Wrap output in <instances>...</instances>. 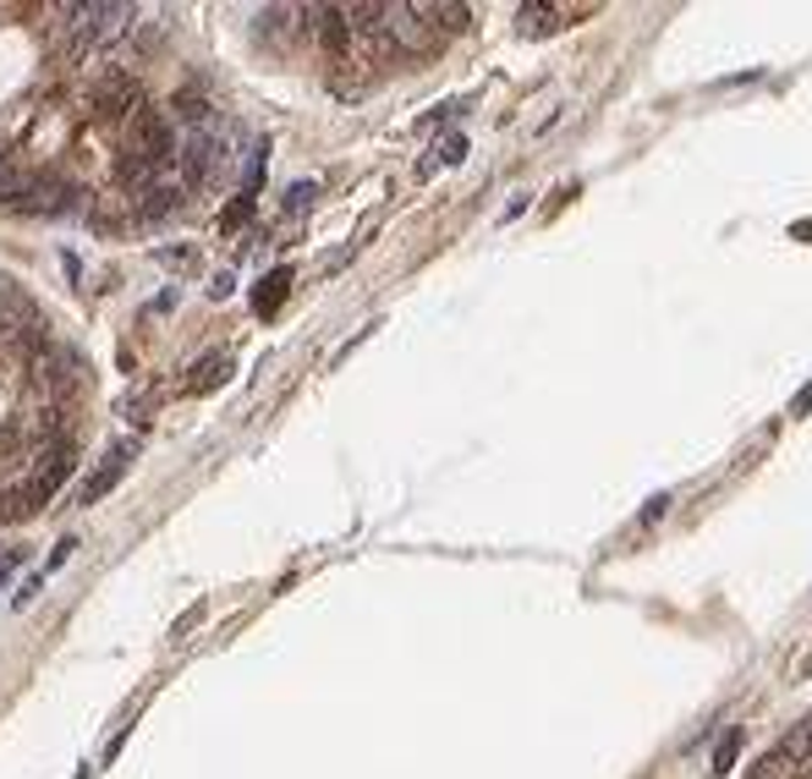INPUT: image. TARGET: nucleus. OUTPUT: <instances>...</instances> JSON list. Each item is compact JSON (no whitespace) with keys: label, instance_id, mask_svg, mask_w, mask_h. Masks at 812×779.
Masks as SVG:
<instances>
[{"label":"nucleus","instance_id":"obj_21","mask_svg":"<svg viewBox=\"0 0 812 779\" xmlns=\"http://www.w3.org/2000/svg\"><path fill=\"white\" fill-rule=\"evenodd\" d=\"M664 505H669V494H658V499H648V510H643V522H658V516H664Z\"/></svg>","mask_w":812,"mask_h":779},{"label":"nucleus","instance_id":"obj_4","mask_svg":"<svg viewBox=\"0 0 812 779\" xmlns=\"http://www.w3.org/2000/svg\"><path fill=\"white\" fill-rule=\"evenodd\" d=\"M77 187H66V181H55V176H33V187L22 192V214H72L77 209Z\"/></svg>","mask_w":812,"mask_h":779},{"label":"nucleus","instance_id":"obj_18","mask_svg":"<svg viewBox=\"0 0 812 779\" xmlns=\"http://www.w3.org/2000/svg\"><path fill=\"white\" fill-rule=\"evenodd\" d=\"M203 621V604H192V610H187V615H181V621L170 625V636H181V631H192V625Z\"/></svg>","mask_w":812,"mask_h":779},{"label":"nucleus","instance_id":"obj_10","mask_svg":"<svg viewBox=\"0 0 812 779\" xmlns=\"http://www.w3.org/2000/svg\"><path fill=\"white\" fill-rule=\"evenodd\" d=\"M231 379V357L220 351V357H203L198 368H192V390H214V385H225Z\"/></svg>","mask_w":812,"mask_h":779},{"label":"nucleus","instance_id":"obj_7","mask_svg":"<svg viewBox=\"0 0 812 779\" xmlns=\"http://www.w3.org/2000/svg\"><path fill=\"white\" fill-rule=\"evenodd\" d=\"M138 116V83L127 77V72H110L99 88H94V116L99 122H116V116Z\"/></svg>","mask_w":812,"mask_h":779},{"label":"nucleus","instance_id":"obj_8","mask_svg":"<svg viewBox=\"0 0 812 779\" xmlns=\"http://www.w3.org/2000/svg\"><path fill=\"white\" fill-rule=\"evenodd\" d=\"M286 292H292V270H270V275L259 281V292H253V308L270 318V313L286 303Z\"/></svg>","mask_w":812,"mask_h":779},{"label":"nucleus","instance_id":"obj_22","mask_svg":"<svg viewBox=\"0 0 812 779\" xmlns=\"http://www.w3.org/2000/svg\"><path fill=\"white\" fill-rule=\"evenodd\" d=\"M812 407V385H802V390H797V401H791V412H808Z\"/></svg>","mask_w":812,"mask_h":779},{"label":"nucleus","instance_id":"obj_2","mask_svg":"<svg viewBox=\"0 0 812 779\" xmlns=\"http://www.w3.org/2000/svg\"><path fill=\"white\" fill-rule=\"evenodd\" d=\"M181 181L187 187H203V181H214V170L225 165V138L214 133V127H203V133H192L187 144H181Z\"/></svg>","mask_w":812,"mask_h":779},{"label":"nucleus","instance_id":"obj_9","mask_svg":"<svg viewBox=\"0 0 812 779\" xmlns=\"http://www.w3.org/2000/svg\"><path fill=\"white\" fill-rule=\"evenodd\" d=\"M176 203H181V187H149V192H138V214L144 220H165Z\"/></svg>","mask_w":812,"mask_h":779},{"label":"nucleus","instance_id":"obj_5","mask_svg":"<svg viewBox=\"0 0 812 779\" xmlns=\"http://www.w3.org/2000/svg\"><path fill=\"white\" fill-rule=\"evenodd\" d=\"M127 467H133V445H116V451H105V462L88 472L83 483H77V505H99L122 477H127Z\"/></svg>","mask_w":812,"mask_h":779},{"label":"nucleus","instance_id":"obj_1","mask_svg":"<svg viewBox=\"0 0 812 779\" xmlns=\"http://www.w3.org/2000/svg\"><path fill=\"white\" fill-rule=\"evenodd\" d=\"M61 17L72 22V33L83 39V44H105V39H122L127 28H133V6H122V0H94V6H61Z\"/></svg>","mask_w":812,"mask_h":779},{"label":"nucleus","instance_id":"obj_19","mask_svg":"<svg viewBox=\"0 0 812 779\" xmlns=\"http://www.w3.org/2000/svg\"><path fill=\"white\" fill-rule=\"evenodd\" d=\"M17 560H22V549H0V588H6V577H11Z\"/></svg>","mask_w":812,"mask_h":779},{"label":"nucleus","instance_id":"obj_12","mask_svg":"<svg viewBox=\"0 0 812 779\" xmlns=\"http://www.w3.org/2000/svg\"><path fill=\"white\" fill-rule=\"evenodd\" d=\"M423 17H434L445 33H456V28H467V6H423Z\"/></svg>","mask_w":812,"mask_h":779},{"label":"nucleus","instance_id":"obj_15","mask_svg":"<svg viewBox=\"0 0 812 779\" xmlns=\"http://www.w3.org/2000/svg\"><path fill=\"white\" fill-rule=\"evenodd\" d=\"M467 159V138H445L440 144V165H462Z\"/></svg>","mask_w":812,"mask_h":779},{"label":"nucleus","instance_id":"obj_14","mask_svg":"<svg viewBox=\"0 0 812 779\" xmlns=\"http://www.w3.org/2000/svg\"><path fill=\"white\" fill-rule=\"evenodd\" d=\"M314 198H319V187H314V181H297V187L286 192V209L303 214V209H314Z\"/></svg>","mask_w":812,"mask_h":779},{"label":"nucleus","instance_id":"obj_20","mask_svg":"<svg viewBox=\"0 0 812 779\" xmlns=\"http://www.w3.org/2000/svg\"><path fill=\"white\" fill-rule=\"evenodd\" d=\"M209 297H214V303H225V297H231V275H214V286H209Z\"/></svg>","mask_w":812,"mask_h":779},{"label":"nucleus","instance_id":"obj_17","mask_svg":"<svg viewBox=\"0 0 812 779\" xmlns=\"http://www.w3.org/2000/svg\"><path fill=\"white\" fill-rule=\"evenodd\" d=\"M39 593H44V571H39V577H28V582H22V593H17V604H33V599H39Z\"/></svg>","mask_w":812,"mask_h":779},{"label":"nucleus","instance_id":"obj_11","mask_svg":"<svg viewBox=\"0 0 812 779\" xmlns=\"http://www.w3.org/2000/svg\"><path fill=\"white\" fill-rule=\"evenodd\" d=\"M741 741H747V730H741V725L719 736V747H714V775H725V769H730V764L741 758Z\"/></svg>","mask_w":812,"mask_h":779},{"label":"nucleus","instance_id":"obj_3","mask_svg":"<svg viewBox=\"0 0 812 779\" xmlns=\"http://www.w3.org/2000/svg\"><path fill=\"white\" fill-rule=\"evenodd\" d=\"M127 149L149 155L155 165H170V159H181V149H176V127L165 122L160 110H144V105H138V116H133V144H127Z\"/></svg>","mask_w":812,"mask_h":779},{"label":"nucleus","instance_id":"obj_16","mask_svg":"<svg viewBox=\"0 0 812 779\" xmlns=\"http://www.w3.org/2000/svg\"><path fill=\"white\" fill-rule=\"evenodd\" d=\"M247 214H253V198H247V192H242V198H236V203H231V209H225V225H242V220H247Z\"/></svg>","mask_w":812,"mask_h":779},{"label":"nucleus","instance_id":"obj_6","mask_svg":"<svg viewBox=\"0 0 812 779\" xmlns=\"http://www.w3.org/2000/svg\"><path fill=\"white\" fill-rule=\"evenodd\" d=\"M423 6H384V44L390 50H423Z\"/></svg>","mask_w":812,"mask_h":779},{"label":"nucleus","instance_id":"obj_13","mask_svg":"<svg viewBox=\"0 0 812 779\" xmlns=\"http://www.w3.org/2000/svg\"><path fill=\"white\" fill-rule=\"evenodd\" d=\"M521 22H527V33H544V28H560V11L555 6H521Z\"/></svg>","mask_w":812,"mask_h":779}]
</instances>
